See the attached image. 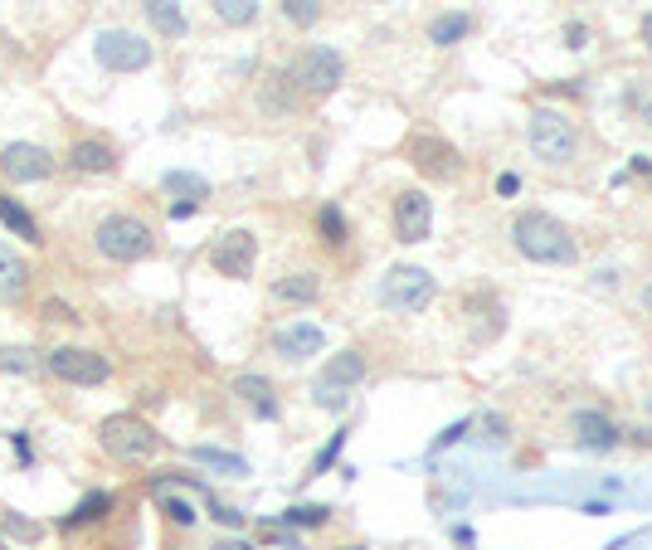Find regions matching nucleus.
<instances>
[{
    "label": "nucleus",
    "mask_w": 652,
    "mask_h": 550,
    "mask_svg": "<svg viewBox=\"0 0 652 550\" xmlns=\"http://www.w3.org/2000/svg\"><path fill=\"white\" fill-rule=\"evenodd\" d=\"M511 244L531 263H560V268L580 263V239L570 234V224H560L545 210H521L511 220Z\"/></svg>",
    "instance_id": "f257e3e1"
},
{
    "label": "nucleus",
    "mask_w": 652,
    "mask_h": 550,
    "mask_svg": "<svg viewBox=\"0 0 652 550\" xmlns=\"http://www.w3.org/2000/svg\"><path fill=\"white\" fill-rule=\"evenodd\" d=\"M93 244H98V254L112 258V263H142V258L156 254V234H151V224L137 220V215H108V220L93 229Z\"/></svg>",
    "instance_id": "f03ea898"
},
{
    "label": "nucleus",
    "mask_w": 652,
    "mask_h": 550,
    "mask_svg": "<svg viewBox=\"0 0 652 550\" xmlns=\"http://www.w3.org/2000/svg\"><path fill=\"white\" fill-rule=\"evenodd\" d=\"M526 137H531V151L541 156L545 166H570V161L580 156V127H575L560 108H536L531 112Z\"/></svg>",
    "instance_id": "7ed1b4c3"
},
{
    "label": "nucleus",
    "mask_w": 652,
    "mask_h": 550,
    "mask_svg": "<svg viewBox=\"0 0 652 550\" xmlns=\"http://www.w3.org/2000/svg\"><path fill=\"white\" fill-rule=\"evenodd\" d=\"M98 443L103 453H112L117 463H146L156 448H161V434L146 424L142 414H108L98 424Z\"/></svg>",
    "instance_id": "20e7f679"
},
{
    "label": "nucleus",
    "mask_w": 652,
    "mask_h": 550,
    "mask_svg": "<svg viewBox=\"0 0 652 550\" xmlns=\"http://www.w3.org/2000/svg\"><path fill=\"white\" fill-rule=\"evenodd\" d=\"M438 283L429 268H419V263H399L385 273V283H380V302L399 312V317H409V312H424L429 302H434Z\"/></svg>",
    "instance_id": "39448f33"
},
{
    "label": "nucleus",
    "mask_w": 652,
    "mask_h": 550,
    "mask_svg": "<svg viewBox=\"0 0 652 550\" xmlns=\"http://www.w3.org/2000/svg\"><path fill=\"white\" fill-rule=\"evenodd\" d=\"M93 54H98V64L108 69V74H142L151 69V39L137 35V30H103L98 44H93Z\"/></svg>",
    "instance_id": "423d86ee"
},
{
    "label": "nucleus",
    "mask_w": 652,
    "mask_h": 550,
    "mask_svg": "<svg viewBox=\"0 0 652 550\" xmlns=\"http://www.w3.org/2000/svg\"><path fill=\"white\" fill-rule=\"evenodd\" d=\"M292 83H297L302 93H312V98H326V93H336V88L346 83V59H341L336 49H326V44H312V49L292 64Z\"/></svg>",
    "instance_id": "0eeeda50"
},
{
    "label": "nucleus",
    "mask_w": 652,
    "mask_h": 550,
    "mask_svg": "<svg viewBox=\"0 0 652 550\" xmlns=\"http://www.w3.org/2000/svg\"><path fill=\"white\" fill-rule=\"evenodd\" d=\"M44 366L54 370L64 385H108L112 380V361L93 346H59V351H49Z\"/></svg>",
    "instance_id": "6e6552de"
},
{
    "label": "nucleus",
    "mask_w": 652,
    "mask_h": 550,
    "mask_svg": "<svg viewBox=\"0 0 652 550\" xmlns=\"http://www.w3.org/2000/svg\"><path fill=\"white\" fill-rule=\"evenodd\" d=\"M404 156L414 161V171L419 176H429V181H458L463 176V156L453 142H443L434 132H419V137H409V147Z\"/></svg>",
    "instance_id": "1a4fd4ad"
},
{
    "label": "nucleus",
    "mask_w": 652,
    "mask_h": 550,
    "mask_svg": "<svg viewBox=\"0 0 652 550\" xmlns=\"http://www.w3.org/2000/svg\"><path fill=\"white\" fill-rule=\"evenodd\" d=\"M254 263H258V239L249 229H229V234H219L215 244H210V268H215L219 278L244 283L254 273Z\"/></svg>",
    "instance_id": "9d476101"
},
{
    "label": "nucleus",
    "mask_w": 652,
    "mask_h": 550,
    "mask_svg": "<svg viewBox=\"0 0 652 550\" xmlns=\"http://www.w3.org/2000/svg\"><path fill=\"white\" fill-rule=\"evenodd\" d=\"M390 220H395V239H399V244H424V239H429V229H434V200H429L419 185H409V190H399V195H395Z\"/></svg>",
    "instance_id": "9b49d317"
},
{
    "label": "nucleus",
    "mask_w": 652,
    "mask_h": 550,
    "mask_svg": "<svg viewBox=\"0 0 652 550\" xmlns=\"http://www.w3.org/2000/svg\"><path fill=\"white\" fill-rule=\"evenodd\" d=\"M0 171L10 176V181L20 185H35V181H49L54 176V156L35 142H10V147L0 151Z\"/></svg>",
    "instance_id": "f8f14e48"
},
{
    "label": "nucleus",
    "mask_w": 652,
    "mask_h": 550,
    "mask_svg": "<svg viewBox=\"0 0 652 550\" xmlns=\"http://www.w3.org/2000/svg\"><path fill=\"white\" fill-rule=\"evenodd\" d=\"M273 351L283 361H312L326 351V331L317 322H288V327L273 331Z\"/></svg>",
    "instance_id": "ddd939ff"
},
{
    "label": "nucleus",
    "mask_w": 652,
    "mask_h": 550,
    "mask_svg": "<svg viewBox=\"0 0 652 550\" xmlns=\"http://www.w3.org/2000/svg\"><path fill=\"white\" fill-rule=\"evenodd\" d=\"M570 429H575V443L580 448H589V453H609V448H618V424L609 419V414H599V409H580L575 419H570Z\"/></svg>",
    "instance_id": "4468645a"
},
{
    "label": "nucleus",
    "mask_w": 652,
    "mask_h": 550,
    "mask_svg": "<svg viewBox=\"0 0 652 550\" xmlns=\"http://www.w3.org/2000/svg\"><path fill=\"white\" fill-rule=\"evenodd\" d=\"M69 166L78 176H108V171H117V147L103 137H78L69 147Z\"/></svg>",
    "instance_id": "2eb2a0df"
},
{
    "label": "nucleus",
    "mask_w": 652,
    "mask_h": 550,
    "mask_svg": "<svg viewBox=\"0 0 652 550\" xmlns=\"http://www.w3.org/2000/svg\"><path fill=\"white\" fill-rule=\"evenodd\" d=\"M234 395L254 409L258 419H278L283 404H278V390L263 380V375H234Z\"/></svg>",
    "instance_id": "dca6fc26"
},
{
    "label": "nucleus",
    "mask_w": 652,
    "mask_h": 550,
    "mask_svg": "<svg viewBox=\"0 0 652 550\" xmlns=\"http://www.w3.org/2000/svg\"><path fill=\"white\" fill-rule=\"evenodd\" d=\"M361 380H365L361 351H336V356L322 366V375H317V385H336V390H356Z\"/></svg>",
    "instance_id": "f3484780"
},
{
    "label": "nucleus",
    "mask_w": 652,
    "mask_h": 550,
    "mask_svg": "<svg viewBox=\"0 0 652 550\" xmlns=\"http://www.w3.org/2000/svg\"><path fill=\"white\" fill-rule=\"evenodd\" d=\"M146 20H151V30L161 39H185V30H190V20H185L181 0H142Z\"/></svg>",
    "instance_id": "a211bd4d"
},
{
    "label": "nucleus",
    "mask_w": 652,
    "mask_h": 550,
    "mask_svg": "<svg viewBox=\"0 0 652 550\" xmlns=\"http://www.w3.org/2000/svg\"><path fill=\"white\" fill-rule=\"evenodd\" d=\"M30 288V268L10 244H0V302H20Z\"/></svg>",
    "instance_id": "6ab92c4d"
},
{
    "label": "nucleus",
    "mask_w": 652,
    "mask_h": 550,
    "mask_svg": "<svg viewBox=\"0 0 652 550\" xmlns=\"http://www.w3.org/2000/svg\"><path fill=\"white\" fill-rule=\"evenodd\" d=\"M0 224H5L20 244H39V220L15 200V195H0Z\"/></svg>",
    "instance_id": "aec40b11"
},
{
    "label": "nucleus",
    "mask_w": 652,
    "mask_h": 550,
    "mask_svg": "<svg viewBox=\"0 0 652 550\" xmlns=\"http://www.w3.org/2000/svg\"><path fill=\"white\" fill-rule=\"evenodd\" d=\"M317 293H322V278H317V273H288V278L273 283V297H278V302H292V307L317 302Z\"/></svg>",
    "instance_id": "412c9836"
},
{
    "label": "nucleus",
    "mask_w": 652,
    "mask_h": 550,
    "mask_svg": "<svg viewBox=\"0 0 652 550\" xmlns=\"http://www.w3.org/2000/svg\"><path fill=\"white\" fill-rule=\"evenodd\" d=\"M468 35H472L468 10H448V15H438L434 25H429V44H438V49H453V44H463Z\"/></svg>",
    "instance_id": "4be33fe9"
},
{
    "label": "nucleus",
    "mask_w": 652,
    "mask_h": 550,
    "mask_svg": "<svg viewBox=\"0 0 652 550\" xmlns=\"http://www.w3.org/2000/svg\"><path fill=\"white\" fill-rule=\"evenodd\" d=\"M161 190H166V195H176V200H190V205L210 200V181H205V176H195V171H166V176H161Z\"/></svg>",
    "instance_id": "5701e85b"
},
{
    "label": "nucleus",
    "mask_w": 652,
    "mask_h": 550,
    "mask_svg": "<svg viewBox=\"0 0 652 550\" xmlns=\"http://www.w3.org/2000/svg\"><path fill=\"white\" fill-rule=\"evenodd\" d=\"M190 458H195L200 468H210V473H224V477H244V473H249V463H244L239 453H224V448H210V443L190 448Z\"/></svg>",
    "instance_id": "b1692460"
},
{
    "label": "nucleus",
    "mask_w": 652,
    "mask_h": 550,
    "mask_svg": "<svg viewBox=\"0 0 652 550\" xmlns=\"http://www.w3.org/2000/svg\"><path fill=\"white\" fill-rule=\"evenodd\" d=\"M112 512V497L108 492H88L69 516H64V531H78V526H93V521H103Z\"/></svg>",
    "instance_id": "393cba45"
},
{
    "label": "nucleus",
    "mask_w": 652,
    "mask_h": 550,
    "mask_svg": "<svg viewBox=\"0 0 652 550\" xmlns=\"http://www.w3.org/2000/svg\"><path fill=\"white\" fill-rule=\"evenodd\" d=\"M278 10L288 15V25H297V30H312V25L322 20L326 0H278Z\"/></svg>",
    "instance_id": "a878e982"
},
{
    "label": "nucleus",
    "mask_w": 652,
    "mask_h": 550,
    "mask_svg": "<svg viewBox=\"0 0 652 550\" xmlns=\"http://www.w3.org/2000/svg\"><path fill=\"white\" fill-rule=\"evenodd\" d=\"M210 5H215L219 20H224V25H234V30H239V25H254V20H258V0H210Z\"/></svg>",
    "instance_id": "bb28decb"
},
{
    "label": "nucleus",
    "mask_w": 652,
    "mask_h": 550,
    "mask_svg": "<svg viewBox=\"0 0 652 550\" xmlns=\"http://www.w3.org/2000/svg\"><path fill=\"white\" fill-rule=\"evenodd\" d=\"M0 370H15V375L39 370V351H30V346H0Z\"/></svg>",
    "instance_id": "cd10ccee"
},
{
    "label": "nucleus",
    "mask_w": 652,
    "mask_h": 550,
    "mask_svg": "<svg viewBox=\"0 0 652 550\" xmlns=\"http://www.w3.org/2000/svg\"><path fill=\"white\" fill-rule=\"evenodd\" d=\"M317 224H322V239L331 244V249H341V244H346V220H341V210H336V205H322Z\"/></svg>",
    "instance_id": "c85d7f7f"
},
{
    "label": "nucleus",
    "mask_w": 652,
    "mask_h": 550,
    "mask_svg": "<svg viewBox=\"0 0 652 550\" xmlns=\"http://www.w3.org/2000/svg\"><path fill=\"white\" fill-rule=\"evenodd\" d=\"M628 108H638V117H643V127L652 132V78H638L633 88H628Z\"/></svg>",
    "instance_id": "c756f323"
},
{
    "label": "nucleus",
    "mask_w": 652,
    "mask_h": 550,
    "mask_svg": "<svg viewBox=\"0 0 652 550\" xmlns=\"http://www.w3.org/2000/svg\"><path fill=\"white\" fill-rule=\"evenodd\" d=\"M312 404H322V409H331V414H341V409L351 404V390H336V385H317V380H312Z\"/></svg>",
    "instance_id": "7c9ffc66"
},
{
    "label": "nucleus",
    "mask_w": 652,
    "mask_h": 550,
    "mask_svg": "<svg viewBox=\"0 0 652 550\" xmlns=\"http://www.w3.org/2000/svg\"><path fill=\"white\" fill-rule=\"evenodd\" d=\"M292 521V526H326V516H331V507H288L283 512Z\"/></svg>",
    "instance_id": "2f4dec72"
},
{
    "label": "nucleus",
    "mask_w": 652,
    "mask_h": 550,
    "mask_svg": "<svg viewBox=\"0 0 652 550\" xmlns=\"http://www.w3.org/2000/svg\"><path fill=\"white\" fill-rule=\"evenodd\" d=\"M0 526H5L10 536H20V541H35V536H39V526H35V521H25L20 512H5V516H0Z\"/></svg>",
    "instance_id": "473e14b6"
},
{
    "label": "nucleus",
    "mask_w": 652,
    "mask_h": 550,
    "mask_svg": "<svg viewBox=\"0 0 652 550\" xmlns=\"http://www.w3.org/2000/svg\"><path fill=\"white\" fill-rule=\"evenodd\" d=\"M166 516H171L176 526H195V516H200V512H195L185 497H166Z\"/></svg>",
    "instance_id": "72a5a7b5"
},
{
    "label": "nucleus",
    "mask_w": 652,
    "mask_h": 550,
    "mask_svg": "<svg viewBox=\"0 0 652 550\" xmlns=\"http://www.w3.org/2000/svg\"><path fill=\"white\" fill-rule=\"evenodd\" d=\"M346 448V434H331V443H326L322 453H317V463H312V473H326L331 463H336V453Z\"/></svg>",
    "instance_id": "f704fd0d"
},
{
    "label": "nucleus",
    "mask_w": 652,
    "mask_h": 550,
    "mask_svg": "<svg viewBox=\"0 0 652 550\" xmlns=\"http://www.w3.org/2000/svg\"><path fill=\"white\" fill-rule=\"evenodd\" d=\"M44 317H49V322H78V307L59 302V297H49V302H44Z\"/></svg>",
    "instance_id": "c9c22d12"
},
{
    "label": "nucleus",
    "mask_w": 652,
    "mask_h": 550,
    "mask_svg": "<svg viewBox=\"0 0 652 550\" xmlns=\"http://www.w3.org/2000/svg\"><path fill=\"white\" fill-rule=\"evenodd\" d=\"M482 429H487V439H492V443L507 439V419H497V414H487V419H482Z\"/></svg>",
    "instance_id": "e433bc0d"
},
{
    "label": "nucleus",
    "mask_w": 652,
    "mask_h": 550,
    "mask_svg": "<svg viewBox=\"0 0 652 550\" xmlns=\"http://www.w3.org/2000/svg\"><path fill=\"white\" fill-rule=\"evenodd\" d=\"M215 512L219 526H244V512H234V507H210Z\"/></svg>",
    "instance_id": "4c0bfd02"
},
{
    "label": "nucleus",
    "mask_w": 652,
    "mask_h": 550,
    "mask_svg": "<svg viewBox=\"0 0 652 550\" xmlns=\"http://www.w3.org/2000/svg\"><path fill=\"white\" fill-rule=\"evenodd\" d=\"M463 434H468V419H463V424H453L448 434H438V439H434V448H443V443H453V439H463Z\"/></svg>",
    "instance_id": "58836bf2"
},
{
    "label": "nucleus",
    "mask_w": 652,
    "mask_h": 550,
    "mask_svg": "<svg viewBox=\"0 0 652 550\" xmlns=\"http://www.w3.org/2000/svg\"><path fill=\"white\" fill-rule=\"evenodd\" d=\"M638 39H643V49L652 54V10L643 15V20H638Z\"/></svg>",
    "instance_id": "ea45409f"
},
{
    "label": "nucleus",
    "mask_w": 652,
    "mask_h": 550,
    "mask_svg": "<svg viewBox=\"0 0 652 550\" xmlns=\"http://www.w3.org/2000/svg\"><path fill=\"white\" fill-rule=\"evenodd\" d=\"M195 210H200V205H190V200H176V205H171V220H190Z\"/></svg>",
    "instance_id": "a19ab883"
},
{
    "label": "nucleus",
    "mask_w": 652,
    "mask_h": 550,
    "mask_svg": "<svg viewBox=\"0 0 652 550\" xmlns=\"http://www.w3.org/2000/svg\"><path fill=\"white\" fill-rule=\"evenodd\" d=\"M516 190H521V176H502V181H497V195H516Z\"/></svg>",
    "instance_id": "79ce46f5"
},
{
    "label": "nucleus",
    "mask_w": 652,
    "mask_h": 550,
    "mask_svg": "<svg viewBox=\"0 0 652 550\" xmlns=\"http://www.w3.org/2000/svg\"><path fill=\"white\" fill-rule=\"evenodd\" d=\"M584 39H589V30H584V25H570V49H584Z\"/></svg>",
    "instance_id": "37998d69"
},
{
    "label": "nucleus",
    "mask_w": 652,
    "mask_h": 550,
    "mask_svg": "<svg viewBox=\"0 0 652 550\" xmlns=\"http://www.w3.org/2000/svg\"><path fill=\"white\" fill-rule=\"evenodd\" d=\"M643 312H648V317H652V283H648V288H643Z\"/></svg>",
    "instance_id": "c03bdc74"
},
{
    "label": "nucleus",
    "mask_w": 652,
    "mask_h": 550,
    "mask_svg": "<svg viewBox=\"0 0 652 550\" xmlns=\"http://www.w3.org/2000/svg\"><path fill=\"white\" fill-rule=\"evenodd\" d=\"M215 550H249V546H239V541H219Z\"/></svg>",
    "instance_id": "a18cd8bd"
},
{
    "label": "nucleus",
    "mask_w": 652,
    "mask_h": 550,
    "mask_svg": "<svg viewBox=\"0 0 652 550\" xmlns=\"http://www.w3.org/2000/svg\"><path fill=\"white\" fill-rule=\"evenodd\" d=\"M346 550H361V546H346Z\"/></svg>",
    "instance_id": "49530a36"
},
{
    "label": "nucleus",
    "mask_w": 652,
    "mask_h": 550,
    "mask_svg": "<svg viewBox=\"0 0 652 550\" xmlns=\"http://www.w3.org/2000/svg\"><path fill=\"white\" fill-rule=\"evenodd\" d=\"M648 185H652V171H648Z\"/></svg>",
    "instance_id": "de8ad7c7"
},
{
    "label": "nucleus",
    "mask_w": 652,
    "mask_h": 550,
    "mask_svg": "<svg viewBox=\"0 0 652 550\" xmlns=\"http://www.w3.org/2000/svg\"><path fill=\"white\" fill-rule=\"evenodd\" d=\"M370 5H375V0H370Z\"/></svg>",
    "instance_id": "09e8293b"
}]
</instances>
